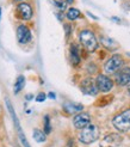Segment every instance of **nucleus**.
<instances>
[{"label": "nucleus", "instance_id": "1", "mask_svg": "<svg viewBox=\"0 0 130 147\" xmlns=\"http://www.w3.org/2000/svg\"><path fill=\"white\" fill-rule=\"evenodd\" d=\"M79 40L82 47L88 51V53H93L98 48V41L96 38V35L93 31L88 30V29H84L79 34Z\"/></svg>", "mask_w": 130, "mask_h": 147}, {"label": "nucleus", "instance_id": "2", "mask_svg": "<svg viewBox=\"0 0 130 147\" xmlns=\"http://www.w3.org/2000/svg\"><path fill=\"white\" fill-rule=\"evenodd\" d=\"M100 135V130L96 124H88L87 127H85L81 129L80 134H79V141L85 144V145H90L97 141Z\"/></svg>", "mask_w": 130, "mask_h": 147}, {"label": "nucleus", "instance_id": "3", "mask_svg": "<svg viewBox=\"0 0 130 147\" xmlns=\"http://www.w3.org/2000/svg\"><path fill=\"white\" fill-rule=\"evenodd\" d=\"M113 127L119 131H129L130 130V109L123 110L121 114L113 117L112 120Z\"/></svg>", "mask_w": 130, "mask_h": 147}, {"label": "nucleus", "instance_id": "4", "mask_svg": "<svg viewBox=\"0 0 130 147\" xmlns=\"http://www.w3.org/2000/svg\"><path fill=\"white\" fill-rule=\"evenodd\" d=\"M124 65V59L121 54H113L104 65V71L106 74H113Z\"/></svg>", "mask_w": 130, "mask_h": 147}, {"label": "nucleus", "instance_id": "5", "mask_svg": "<svg viewBox=\"0 0 130 147\" xmlns=\"http://www.w3.org/2000/svg\"><path fill=\"white\" fill-rule=\"evenodd\" d=\"M94 83L97 86V90L100 92H109L113 87V80L106 74H98Z\"/></svg>", "mask_w": 130, "mask_h": 147}, {"label": "nucleus", "instance_id": "6", "mask_svg": "<svg viewBox=\"0 0 130 147\" xmlns=\"http://www.w3.org/2000/svg\"><path fill=\"white\" fill-rule=\"evenodd\" d=\"M6 105H7V109H9V113H10V115H11V117H12V120H13L14 126H16V128H17V131H18V135H19V139H20L21 144H23L24 147H31L30 145H29V142H27V140H26L25 135L23 134V130H21V127L19 126V122H18V117H17L16 113H14L13 107L11 105V103H10L9 99H6Z\"/></svg>", "mask_w": 130, "mask_h": 147}, {"label": "nucleus", "instance_id": "7", "mask_svg": "<svg viewBox=\"0 0 130 147\" xmlns=\"http://www.w3.org/2000/svg\"><path fill=\"white\" fill-rule=\"evenodd\" d=\"M17 13H18V17L23 20H30L34 16V10L30 4L21 1L17 5Z\"/></svg>", "mask_w": 130, "mask_h": 147}, {"label": "nucleus", "instance_id": "8", "mask_svg": "<svg viewBox=\"0 0 130 147\" xmlns=\"http://www.w3.org/2000/svg\"><path fill=\"white\" fill-rule=\"evenodd\" d=\"M80 90L85 94H88V96H96V94L99 92L97 90L94 80H93L92 78H86V79L82 80L81 84H80Z\"/></svg>", "mask_w": 130, "mask_h": 147}, {"label": "nucleus", "instance_id": "9", "mask_svg": "<svg viewBox=\"0 0 130 147\" xmlns=\"http://www.w3.org/2000/svg\"><path fill=\"white\" fill-rule=\"evenodd\" d=\"M73 124L76 129H84L85 127H87L88 124H91V116L87 113H79L74 116L73 119Z\"/></svg>", "mask_w": 130, "mask_h": 147}, {"label": "nucleus", "instance_id": "10", "mask_svg": "<svg viewBox=\"0 0 130 147\" xmlns=\"http://www.w3.org/2000/svg\"><path fill=\"white\" fill-rule=\"evenodd\" d=\"M115 82L118 86H127L130 84V67H125L123 69H119L115 74Z\"/></svg>", "mask_w": 130, "mask_h": 147}, {"label": "nucleus", "instance_id": "11", "mask_svg": "<svg viewBox=\"0 0 130 147\" xmlns=\"http://www.w3.org/2000/svg\"><path fill=\"white\" fill-rule=\"evenodd\" d=\"M31 31L26 25H19L17 28V40L20 45H26L31 41Z\"/></svg>", "mask_w": 130, "mask_h": 147}, {"label": "nucleus", "instance_id": "12", "mask_svg": "<svg viewBox=\"0 0 130 147\" xmlns=\"http://www.w3.org/2000/svg\"><path fill=\"white\" fill-rule=\"evenodd\" d=\"M64 113L68 115H73V114H79L84 110V105L79 104V103H74V102H66L63 103L62 105Z\"/></svg>", "mask_w": 130, "mask_h": 147}, {"label": "nucleus", "instance_id": "13", "mask_svg": "<svg viewBox=\"0 0 130 147\" xmlns=\"http://www.w3.org/2000/svg\"><path fill=\"white\" fill-rule=\"evenodd\" d=\"M69 56H70V62L74 66L80 63V54H79V47L75 43H72L69 48Z\"/></svg>", "mask_w": 130, "mask_h": 147}, {"label": "nucleus", "instance_id": "14", "mask_svg": "<svg viewBox=\"0 0 130 147\" xmlns=\"http://www.w3.org/2000/svg\"><path fill=\"white\" fill-rule=\"evenodd\" d=\"M100 43L106 48V49H109V50H116L117 48H118V45L116 42H115L112 38H110V37H107V36H102L100 37Z\"/></svg>", "mask_w": 130, "mask_h": 147}, {"label": "nucleus", "instance_id": "15", "mask_svg": "<svg viewBox=\"0 0 130 147\" xmlns=\"http://www.w3.org/2000/svg\"><path fill=\"white\" fill-rule=\"evenodd\" d=\"M112 144L115 145V147H116L117 145H119L122 142V136L118 135V134H110V135H107L105 139H104V144H107V147H109V144Z\"/></svg>", "mask_w": 130, "mask_h": 147}, {"label": "nucleus", "instance_id": "16", "mask_svg": "<svg viewBox=\"0 0 130 147\" xmlns=\"http://www.w3.org/2000/svg\"><path fill=\"white\" fill-rule=\"evenodd\" d=\"M32 136L35 139V141H37V142H44L47 140V135L46 133L43 130L41 129H34V133H32Z\"/></svg>", "mask_w": 130, "mask_h": 147}, {"label": "nucleus", "instance_id": "17", "mask_svg": "<svg viewBox=\"0 0 130 147\" xmlns=\"http://www.w3.org/2000/svg\"><path fill=\"white\" fill-rule=\"evenodd\" d=\"M80 16H81L80 11H79L78 9H74V7H70V9L67 11V13H66V17H67L68 20H75Z\"/></svg>", "mask_w": 130, "mask_h": 147}, {"label": "nucleus", "instance_id": "18", "mask_svg": "<svg viewBox=\"0 0 130 147\" xmlns=\"http://www.w3.org/2000/svg\"><path fill=\"white\" fill-rule=\"evenodd\" d=\"M25 86V77L24 76H19L16 80V84H14V93H19V91L23 90V87Z\"/></svg>", "mask_w": 130, "mask_h": 147}, {"label": "nucleus", "instance_id": "19", "mask_svg": "<svg viewBox=\"0 0 130 147\" xmlns=\"http://www.w3.org/2000/svg\"><path fill=\"white\" fill-rule=\"evenodd\" d=\"M52 131V126H50V119L49 116H44V133L46 134H49Z\"/></svg>", "mask_w": 130, "mask_h": 147}, {"label": "nucleus", "instance_id": "20", "mask_svg": "<svg viewBox=\"0 0 130 147\" xmlns=\"http://www.w3.org/2000/svg\"><path fill=\"white\" fill-rule=\"evenodd\" d=\"M52 3L55 5V7H57V9L61 10V11H63L66 9V3L62 1V0H52Z\"/></svg>", "mask_w": 130, "mask_h": 147}, {"label": "nucleus", "instance_id": "21", "mask_svg": "<svg viewBox=\"0 0 130 147\" xmlns=\"http://www.w3.org/2000/svg\"><path fill=\"white\" fill-rule=\"evenodd\" d=\"M47 98V94L46 93H43V92H40L37 94V97H36V100H37L38 103H42V102H44Z\"/></svg>", "mask_w": 130, "mask_h": 147}, {"label": "nucleus", "instance_id": "22", "mask_svg": "<svg viewBox=\"0 0 130 147\" xmlns=\"http://www.w3.org/2000/svg\"><path fill=\"white\" fill-rule=\"evenodd\" d=\"M64 29H66V34H67V36H69L70 35V25H64Z\"/></svg>", "mask_w": 130, "mask_h": 147}, {"label": "nucleus", "instance_id": "23", "mask_svg": "<svg viewBox=\"0 0 130 147\" xmlns=\"http://www.w3.org/2000/svg\"><path fill=\"white\" fill-rule=\"evenodd\" d=\"M48 96H49V98H53V99H55V97H56V96H55V93H53V92H50Z\"/></svg>", "mask_w": 130, "mask_h": 147}, {"label": "nucleus", "instance_id": "24", "mask_svg": "<svg viewBox=\"0 0 130 147\" xmlns=\"http://www.w3.org/2000/svg\"><path fill=\"white\" fill-rule=\"evenodd\" d=\"M25 98H26L27 100H29V99H31V98H32V94H26V97H25Z\"/></svg>", "mask_w": 130, "mask_h": 147}, {"label": "nucleus", "instance_id": "25", "mask_svg": "<svg viewBox=\"0 0 130 147\" xmlns=\"http://www.w3.org/2000/svg\"><path fill=\"white\" fill-rule=\"evenodd\" d=\"M66 3L70 5V4H73V3H74V0H66Z\"/></svg>", "mask_w": 130, "mask_h": 147}, {"label": "nucleus", "instance_id": "26", "mask_svg": "<svg viewBox=\"0 0 130 147\" xmlns=\"http://www.w3.org/2000/svg\"><path fill=\"white\" fill-rule=\"evenodd\" d=\"M128 93L130 94V84H129V86H128Z\"/></svg>", "mask_w": 130, "mask_h": 147}, {"label": "nucleus", "instance_id": "27", "mask_svg": "<svg viewBox=\"0 0 130 147\" xmlns=\"http://www.w3.org/2000/svg\"><path fill=\"white\" fill-rule=\"evenodd\" d=\"M1 12H3V10L0 9V18H1Z\"/></svg>", "mask_w": 130, "mask_h": 147}, {"label": "nucleus", "instance_id": "28", "mask_svg": "<svg viewBox=\"0 0 130 147\" xmlns=\"http://www.w3.org/2000/svg\"><path fill=\"white\" fill-rule=\"evenodd\" d=\"M16 1H20L21 3V1H24V0H16Z\"/></svg>", "mask_w": 130, "mask_h": 147}]
</instances>
